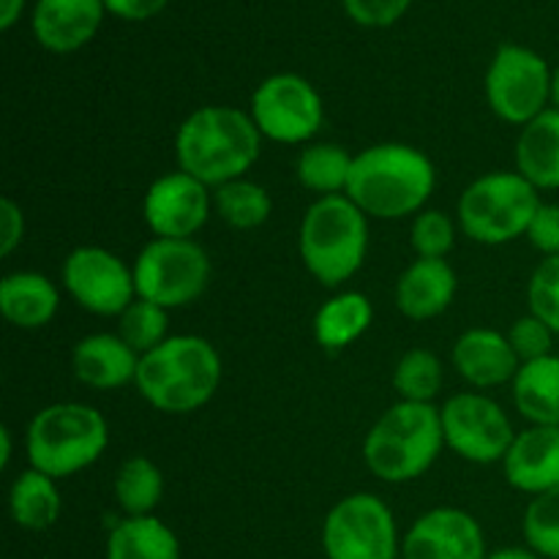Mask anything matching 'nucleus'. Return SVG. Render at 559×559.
Wrapping results in <instances>:
<instances>
[{"instance_id":"72a5a7b5","label":"nucleus","mask_w":559,"mask_h":559,"mask_svg":"<svg viewBox=\"0 0 559 559\" xmlns=\"http://www.w3.org/2000/svg\"><path fill=\"white\" fill-rule=\"evenodd\" d=\"M527 300L530 314L544 320L555 331V336H559V257H546L535 267L527 287Z\"/></svg>"},{"instance_id":"4468645a","label":"nucleus","mask_w":559,"mask_h":559,"mask_svg":"<svg viewBox=\"0 0 559 559\" xmlns=\"http://www.w3.org/2000/svg\"><path fill=\"white\" fill-rule=\"evenodd\" d=\"M142 216L156 238H191L211 216L207 186L186 175L183 169L162 175L145 191Z\"/></svg>"},{"instance_id":"f03ea898","label":"nucleus","mask_w":559,"mask_h":559,"mask_svg":"<svg viewBox=\"0 0 559 559\" xmlns=\"http://www.w3.org/2000/svg\"><path fill=\"white\" fill-rule=\"evenodd\" d=\"M437 186V169L424 151L382 142L355 156L344 194L371 218H404L426 205Z\"/></svg>"},{"instance_id":"412c9836","label":"nucleus","mask_w":559,"mask_h":559,"mask_svg":"<svg viewBox=\"0 0 559 559\" xmlns=\"http://www.w3.org/2000/svg\"><path fill=\"white\" fill-rule=\"evenodd\" d=\"M60 293L47 276L33 271L9 273L0 282V311L22 331H38L58 314Z\"/></svg>"},{"instance_id":"cd10ccee","label":"nucleus","mask_w":559,"mask_h":559,"mask_svg":"<svg viewBox=\"0 0 559 559\" xmlns=\"http://www.w3.org/2000/svg\"><path fill=\"white\" fill-rule=\"evenodd\" d=\"M353 162L355 156H349L342 145H333V142L309 145L298 156V180L306 189L322 197L344 194L349 173H353Z\"/></svg>"},{"instance_id":"a878e982","label":"nucleus","mask_w":559,"mask_h":559,"mask_svg":"<svg viewBox=\"0 0 559 559\" xmlns=\"http://www.w3.org/2000/svg\"><path fill=\"white\" fill-rule=\"evenodd\" d=\"M9 508L11 519L22 530L44 533V530H49L60 519L63 500H60V489L55 484V478L31 467L11 484Z\"/></svg>"},{"instance_id":"7ed1b4c3","label":"nucleus","mask_w":559,"mask_h":559,"mask_svg":"<svg viewBox=\"0 0 559 559\" xmlns=\"http://www.w3.org/2000/svg\"><path fill=\"white\" fill-rule=\"evenodd\" d=\"M134 385L158 413H194L216 396L222 385V358L207 338L169 336L142 355Z\"/></svg>"},{"instance_id":"4be33fe9","label":"nucleus","mask_w":559,"mask_h":559,"mask_svg":"<svg viewBox=\"0 0 559 559\" xmlns=\"http://www.w3.org/2000/svg\"><path fill=\"white\" fill-rule=\"evenodd\" d=\"M516 173L535 189H559V109L549 107L522 126L516 140Z\"/></svg>"},{"instance_id":"39448f33","label":"nucleus","mask_w":559,"mask_h":559,"mask_svg":"<svg viewBox=\"0 0 559 559\" xmlns=\"http://www.w3.org/2000/svg\"><path fill=\"white\" fill-rule=\"evenodd\" d=\"M300 260L325 287H338L360 271L369 251V216L347 194L320 197L300 222Z\"/></svg>"},{"instance_id":"473e14b6","label":"nucleus","mask_w":559,"mask_h":559,"mask_svg":"<svg viewBox=\"0 0 559 559\" xmlns=\"http://www.w3.org/2000/svg\"><path fill=\"white\" fill-rule=\"evenodd\" d=\"M456 240V224L442 211H424L415 216L409 243L420 260H445Z\"/></svg>"},{"instance_id":"dca6fc26","label":"nucleus","mask_w":559,"mask_h":559,"mask_svg":"<svg viewBox=\"0 0 559 559\" xmlns=\"http://www.w3.org/2000/svg\"><path fill=\"white\" fill-rule=\"evenodd\" d=\"M104 14V0H36L31 31L47 52L69 55L93 41Z\"/></svg>"},{"instance_id":"a19ab883","label":"nucleus","mask_w":559,"mask_h":559,"mask_svg":"<svg viewBox=\"0 0 559 559\" xmlns=\"http://www.w3.org/2000/svg\"><path fill=\"white\" fill-rule=\"evenodd\" d=\"M489 559H544L540 555H535L533 549H522V546H511V549H500L495 555H489Z\"/></svg>"},{"instance_id":"f257e3e1","label":"nucleus","mask_w":559,"mask_h":559,"mask_svg":"<svg viewBox=\"0 0 559 559\" xmlns=\"http://www.w3.org/2000/svg\"><path fill=\"white\" fill-rule=\"evenodd\" d=\"M262 153V134L249 112L238 107H200L180 123L175 156L186 175L207 189L238 180Z\"/></svg>"},{"instance_id":"6ab92c4d","label":"nucleus","mask_w":559,"mask_h":559,"mask_svg":"<svg viewBox=\"0 0 559 559\" xmlns=\"http://www.w3.org/2000/svg\"><path fill=\"white\" fill-rule=\"evenodd\" d=\"M71 366L82 385L96 391H118L136 380L140 355L129 347L120 336L112 333H93L76 342Z\"/></svg>"},{"instance_id":"58836bf2","label":"nucleus","mask_w":559,"mask_h":559,"mask_svg":"<svg viewBox=\"0 0 559 559\" xmlns=\"http://www.w3.org/2000/svg\"><path fill=\"white\" fill-rule=\"evenodd\" d=\"M169 0H104L107 14L126 22H145L162 14Z\"/></svg>"},{"instance_id":"7c9ffc66","label":"nucleus","mask_w":559,"mask_h":559,"mask_svg":"<svg viewBox=\"0 0 559 559\" xmlns=\"http://www.w3.org/2000/svg\"><path fill=\"white\" fill-rule=\"evenodd\" d=\"M167 328H169L167 309L151 304V300L136 298L134 304L120 314L118 336L123 338V342L142 358V355H147L151 349H156L158 344L167 342L169 338Z\"/></svg>"},{"instance_id":"20e7f679","label":"nucleus","mask_w":559,"mask_h":559,"mask_svg":"<svg viewBox=\"0 0 559 559\" xmlns=\"http://www.w3.org/2000/svg\"><path fill=\"white\" fill-rule=\"evenodd\" d=\"M440 409L435 404L399 402L380 415L364 440V462L385 484H409L440 459Z\"/></svg>"},{"instance_id":"1a4fd4ad","label":"nucleus","mask_w":559,"mask_h":559,"mask_svg":"<svg viewBox=\"0 0 559 559\" xmlns=\"http://www.w3.org/2000/svg\"><path fill=\"white\" fill-rule=\"evenodd\" d=\"M328 559H399L402 544L393 511L369 491H358L328 511L322 524Z\"/></svg>"},{"instance_id":"f704fd0d","label":"nucleus","mask_w":559,"mask_h":559,"mask_svg":"<svg viewBox=\"0 0 559 559\" xmlns=\"http://www.w3.org/2000/svg\"><path fill=\"white\" fill-rule=\"evenodd\" d=\"M506 336L522 364H530V360H538V358H546V355H551L555 331H551V328L546 325L544 320H538L535 314L519 317Z\"/></svg>"},{"instance_id":"a211bd4d","label":"nucleus","mask_w":559,"mask_h":559,"mask_svg":"<svg viewBox=\"0 0 559 559\" xmlns=\"http://www.w3.org/2000/svg\"><path fill=\"white\" fill-rule=\"evenodd\" d=\"M453 366L469 385L497 388L519 374L522 360L500 331L473 328L453 344Z\"/></svg>"},{"instance_id":"c756f323","label":"nucleus","mask_w":559,"mask_h":559,"mask_svg":"<svg viewBox=\"0 0 559 559\" xmlns=\"http://www.w3.org/2000/svg\"><path fill=\"white\" fill-rule=\"evenodd\" d=\"M393 388L402 402L431 404L442 388V364L431 349L415 347L402 355L393 369Z\"/></svg>"},{"instance_id":"c9c22d12","label":"nucleus","mask_w":559,"mask_h":559,"mask_svg":"<svg viewBox=\"0 0 559 559\" xmlns=\"http://www.w3.org/2000/svg\"><path fill=\"white\" fill-rule=\"evenodd\" d=\"M344 14L364 27H391L409 11L413 0H342Z\"/></svg>"},{"instance_id":"423d86ee","label":"nucleus","mask_w":559,"mask_h":559,"mask_svg":"<svg viewBox=\"0 0 559 559\" xmlns=\"http://www.w3.org/2000/svg\"><path fill=\"white\" fill-rule=\"evenodd\" d=\"M109 445V426L96 407L60 402L38 409L27 426L31 467L49 478H69L98 462Z\"/></svg>"},{"instance_id":"f8f14e48","label":"nucleus","mask_w":559,"mask_h":559,"mask_svg":"<svg viewBox=\"0 0 559 559\" xmlns=\"http://www.w3.org/2000/svg\"><path fill=\"white\" fill-rule=\"evenodd\" d=\"M445 445L473 464L502 462L511 451L513 426L500 404L480 393H456L440 407Z\"/></svg>"},{"instance_id":"b1692460","label":"nucleus","mask_w":559,"mask_h":559,"mask_svg":"<svg viewBox=\"0 0 559 559\" xmlns=\"http://www.w3.org/2000/svg\"><path fill=\"white\" fill-rule=\"evenodd\" d=\"M371 320L374 309L364 293H338L314 314V338L322 349L338 353L358 342L369 331Z\"/></svg>"},{"instance_id":"2f4dec72","label":"nucleus","mask_w":559,"mask_h":559,"mask_svg":"<svg viewBox=\"0 0 559 559\" xmlns=\"http://www.w3.org/2000/svg\"><path fill=\"white\" fill-rule=\"evenodd\" d=\"M524 540L544 559H559V489L533 497L524 511Z\"/></svg>"},{"instance_id":"9d476101","label":"nucleus","mask_w":559,"mask_h":559,"mask_svg":"<svg viewBox=\"0 0 559 559\" xmlns=\"http://www.w3.org/2000/svg\"><path fill=\"white\" fill-rule=\"evenodd\" d=\"M486 98L497 118L527 126L551 102V69L535 49L502 44L486 71Z\"/></svg>"},{"instance_id":"ea45409f","label":"nucleus","mask_w":559,"mask_h":559,"mask_svg":"<svg viewBox=\"0 0 559 559\" xmlns=\"http://www.w3.org/2000/svg\"><path fill=\"white\" fill-rule=\"evenodd\" d=\"M25 0H0V31H11L20 22Z\"/></svg>"},{"instance_id":"2eb2a0df","label":"nucleus","mask_w":559,"mask_h":559,"mask_svg":"<svg viewBox=\"0 0 559 559\" xmlns=\"http://www.w3.org/2000/svg\"><path fill=\"white\" fill-rule=\"evenodd\" d=\"M402 559H489V555L478 519L459 508H435L407 530Z\"/></svg>"},{"instance_id":"79ce46f5","label":"nucleus","mask_w":559,"mask_h":559,"mask_svg":"<svg viewBox=\"0 0 559 559\" xmlns=\"http://www.w3.org/2000/svg\"><path fill=\"white\" fill-rule=\"evenodd\" d=\"M9 462H11V431L3 426V429H0V469L9 467Z\"/></svg>"},{"instance_id":"393cba45","label":"nucleus","mask_w":559,"mask_h":559,"mask_svg":"<svg viewBox=\"0 0 559 559\" xmlns=\"http://www.w3.org/2000/svg\"><path fill=\"white\" fill-rule=\"evenodd\" d=\"M107 559H180L178 535L156 516H126L109 533Z\"/></svg>"},{"instance_id":"ddd939ff","label":"nucleus","mask_w":559,"mask_h":559,"mask_svg":"<svg viewBox=\"0 0 559 559\" xmlns=\"http://www.w3.org/2000/svg\"><path fill=\"white\" fill-rule=\"evenodd\" d=\"M66 293L85 311L120 317L136 300L134 267L102 246H80L63 262Z\"/></svg>"},{"instance_id":"c85d7f7f","label":"nucleus","mask_w":559,"mask_h":559,"mask_svg":"<svg viewBox=\"0 0 559 559\" xmlns=\"http://www.w3.org/2000/svg\"><path fill=\"white\" fill-rule=\"evenodd\" d=\"M213 205H216L222 222L235 229L262 227L273 211L271 194L260 183L246 178L218 186L216 194H213Z\"/></svg>"},{"instance_id":"5701e85b","label":"nucleus","mask_w":559,"mask_h":559,"mask_svg":"<svg viewBox=\"0 0 559 559\" xmlns=\"http://www.w3.org/2000/svg\"><path fill=\"white\" fill-rule=\"evenodd\" d=\"M513 402L516 409L533 426H559V358H546L522 364L513 377Z\"/></svg>"},{"instance_id":"9b49d317","label":"nucleus","mask_w":559,"mask_h":559,"mask_svg":"<svg viewBox=\"0 0 559 559\" xmlns=\"http://www.w3.org/2000/svg\"><path fill=\"white\" fill-rule=\"evenodd\" d=\"M249 115L267 140L300 145L320 131L325 109L320 93L306 76L273 74L257 85Z\"/></svg>"},{"instance_id":"6e6552de","label":"nucleus","mask_w":559,"mask_h":559,"mask_svg":"<svg viewBox=\"0 0 559 559\" xmlns=\"http://www.w3.org/2000/svg\"><path fill=\"white\" fill-rule=\"evenodd\" d=\"M211 282V257L191 238H156L134 260L136 298L162 309L189 306Z\"/></svg>"},{"instance_id":"f3484780","label":"nucleus","mask_w":559,"mask_h":559,"mask_svg":"<svg viewBox=\"0 0 559 559\" xmlns=\"http://www.w3.org/2000/svg\"><path fill=\"white\" fill-rule=\"evenodd\" d=\"M502 469L508 484L524 495L559 489V426H530L516 435Z\"/></svg>"},{"instance_id":"0eeeda50","label":"nucleus","mask_w":559,"mask_h":559,"mask_svg":"<svg viewBox=\"0 0 559 559\" xmlns=\"http://www.w3.org/2000/svg\"><path fill=\"white\" fill-rule=\"evenodd\" d=\"M540 205L538 189L524 175L489 173L464 189L459 224L475 243L502 246L527 235Z\"/></svg>"},{"instance_id":"4c0bfd02","label":"nucleus","mask_w":559,"mask_h":559,"mask_svg":"<svg viewBox=\"0 0 559 559\" xmlns=\"http://www.w3.org/2000/svg\"><path fill=\"white\" fill-rule=\"evenodd\" d=\"M22 235H25V216H22V207L16 205L11 197H3V200H0V254H14L16 246L22 243Z\"/></svg>"},{"instance_id":"bb28decb","label":"nucleus","mask_w":559,"mask_h":559,"mask_svg":"<svg viewBox=\"0 0 559 559\" xmlns=\"http://www.w3.org/2000/svg\"><path fill=\"white\" fill-rule=\"evenodd\" d=\"M164 497V475L147 456H131L115 475V500L126 516H153Z\"/></svg>"},{"instance_id":"aec40b11","label":"nucleus","mask_w":559,"mask_h":559,"mask_svg":"<svg viewBox=\"0 0 559 559\" xmlns=\"http://www.w3.org/2000/svg\"><path fill=\"white\" fill-rule=\"evenodd\" d=\"M456 271L445 260H415L396 282V306L407 320H431L456 298Z\"/></svg>"},{"instance_id":"e433bc0d","label":"nucleus","mask_w":559,"mask_h":559,"mask_svg":"<svg viewBox=\"0 0 559 559\" xmlns=\"http://www.w3.org/2000/svg\"><path fill=\"white\" fill-rule=\"evenodd\" d=\"M527 238L544 257H559V205H540Z\"/></svg>"},{"instance_id":"37998d69","label":"nucleus","mask_w":559,"mask_h":559,"mask_svg":"<svg viewBox=\"0 0 559 559\" xmlns=\"http://www.w3.org/2000/svg\"><path fill=\"white\" fill-rule=\"evenodd\" d=\"M551 104H555V109H559V66L551 69Z\"/></svg>"}]
</instances>
